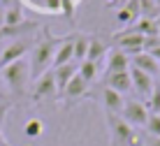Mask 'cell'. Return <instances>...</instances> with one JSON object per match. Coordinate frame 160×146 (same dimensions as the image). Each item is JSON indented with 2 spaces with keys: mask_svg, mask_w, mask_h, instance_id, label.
Returning a JSON list of instances; mask_svg holds the SVG:
<instances>
[{
  "mask_svg": "<svg viewBox=\"0 0 160 146\" xmlns=\"http://www.w3.org/2000/svg\"><path fill=\"white\" fill-rule=\"evenodd\" d=\"M104 58H107V47H104V42L100 40V37H88V53H86V60L102 65Z\"/></svg>",
  "mask_w": 160,
  "mask_h": 146,
  "instance_id": "16",
  "label": "cell"
},
{
  "mask_svg": "<svg viewBox=\"0 0 160 146\" xmlns=\"http://www.w3.org/2000/svg\"><path fill=\"white\" fill-rule=\"evenodd\" d=\"M130 81H132V91H135L139 98H144V100H148L151 98V93H153V77H148V74H144L142 70H137V67H132L130 65Z\"/></svg>",
  "mask_w": 160,
  "mask_h": 146,
  "instance_id": "9",
  "label": "cell"
},
{
  "mask_svg": "<svg viewBox=\"0 0 160 146\" xmlns=\"http://www.w3.org/2000/svg\"><path fill=\"white\" fill-rule=\"evenodd\" d=\"M88 53V37L86 35H74V60L84 63Z\"/></svg>",
  "mask_w": 160,
  "mask_h": 146,
  "instance_id": "20",
  "label": "cell"
},
{
  "mask_svg": "<svg viewBox=\"0 0 160 146\" xmlns=\"http://www.w3.org/2000/svg\"><path fill=\"white\" fill-rule=\"evenodd\" d=\"M104 70H107V74H112V72H125L130 70V56L123 53L118 47L109 49L107 51V58H104Z\"/></svg>",
  "mask_w": 160,
  "mask_h": 146,
  "instance_id": "11",
  "label": "cell"
},
{
  "mask_svg": "<svg viewBox=\"0 0 160 146\" xmlns=\"http://www.w3.org/2000/svg\"><path fill=\"white\" fill-rule=\"evenodd\" d=\"M86 98H91V83L84 81L79 77V72L70 79V83L65 86V91L58 95V102L63 109H68V107H74L77 102H81V100H86Z\"/></svg>",
  "mask_w": 160,
  "mask_h": 146,
  "instance_id": "5",
  "label": "cell"
},
{
  "mask_svg": "<svg viewBox=\"0 0 160 146\" xmlns=\"http://www.w3.org/2000/svg\"><path fill=\"white\" fill-rule=\"evenodd\" d=\"M153 3H156V5H158V7H160V0H153Z\"/></svg>",
  "mask_w": 160,
  "mask_h": 146,
  "instance_id": "32",
  "label": "cell"
},
{
  "mask_svg": "<svg viewBox=\"0 0 160 146\" xmlns=\"http://www.w3.org/2000/svg\"><path fill=\"white\" fill-rule=\"evenodd\" d=\"M144 146H160V137H144Z\"/></svg>",
  "mask_w": 160,
  "mask_h": 146,
  "instance_id": "25",
  "label": "cell"
},
{
  "mask_svg": "<svg viewBox=\"0 0 160 146\" xmlns=\"http://www.w3.org/2000/svg\"><path fill=\"white\" fill-rule=\"evenodd\" d=\"M5 26V7H0V28Z\"/></svg>",
  "mask_w": 160,
  "mask_h": 146,
  "instance_id": "30",
  "label": "cell"
},
{
  "mask_svg": "<svg viewBox=\"0 0 160 146\" xmlns=\"http://www.w3.org/2000/svg\"><path fill=\"white\" fill-rule=\"evenodd\" d=\"M32 37H16L14 42H9L5 49H0V70L2 67H7L9 63H14V60H21L26 58V53L32 49Z\"/></svg>",
  "mask_w": 160,
  "mask_h": 146,
  "instance_id": "6",
  "label": "cell"
},
{
  "mask_svg": "<svg viewBox=\"0 0 160 146\" xmlns=\"http://www.w3.org/2000/svg\"><path fill=\"white\" fill-rule=\"evenodd\" d=\"M148 53H151L153 58H156L158 63H160V44H156V47H151V51H148Z\"/></svg>",
  "mask_w": 160,
  "mask_h": 146,
  "instance_id": "26",
  "label": "cell"
},
{
  "mask_svg": "<svg viewBox=\"0 0 160 146\" xmlns=\"http://www.w3.org/2000/svg\"><path fill=\"white\" fill-rule=\"evenodd\" d=\"M130 65H132V67H137V70H142L144 74L153 77V79H156V77L160 74V63H158V60L153 58V56L148 53V51L135 53V56L130 58Z\"/></svg>",
  "mask_w": 160,
  "mask_h": 146,
  "instance_id": "12",
  "label": "cell"
},
{
  "mask_svg": "<svg viewBox=\"0 0 160 146\" xmlns=\"http://www.w3.org/2000/svg\"><path fill=\"white\" fill-rule=\"evenodd\" d=\"M60 12L68 19H74V3L72 0H60Z\"/></svg>",
  "mask_w": 160,
  "mask_h": 146,
  "instance_id": "24",
  "label": "cell"
},
{
  "mask_svg": "<svg viewBox=\"0 0 160 146\" xmlns=\"http://www.w3.org/2000/svg\"><path fill=\"white\" fill-rule=\"evenodd\" d=\"M23 21H26V16H23V7H21V5H14V7L5 9V26L14 28L19 23H23Z\"/></svg>",
  "mask_w": 160,
  "mask_h": 146,
  "instance_id": "18",
  "label": "cell"
},
{
  "mask_svg": "<svg viewBox=\"0 0 160 146\" xmlns=\"http://www.w3.org/2000/svg\"><path fill=\"white\" fill-rule=\"evenodd\" d=\"M139 3V16H144V19H158L160 16V7L153 0H137Z\"/></svg>",
  "mask_w": 160,
  "mask_h": 146,
  "instance_id": "19",
  "label": "cell"
},
{
  "mask_svg": "<svg viewBox=\"0 0 160 146\" xmlns=\"http://www.w3.org/2000/svg\"><path fill=\"white\" fill-rule=\"evenodd\" d=\"M104 116H107L112 146H142V134L130 123H125L118 114H104Z\"/></svg>",
  "mask_w": 160,
  "mask_h": 146,
  "instance_id": "3",
  "label": "cell"
},
{
  "mask_svg": "<svg viewBox=\"0 0 160 146\" xmlns=\"http://www.w3.org/2000/svg\"><path fill=\"white\" fill-rule=\"evenodd\" d=\"M146 107H148L151 114H160V86L153 88V93H151V98H148Z\"/></svg>",
  "mask_w": 160,
  "mask_h": 146,
  "instance_id": "23",
  "label": "cell"
},
{
  "mask_svg": "<svg viewBox=\"0 0 160 146\" xmlns=\"http://www.w3.org/2000/svg\"><path fill=\"white\" fill-rule=\"evenodd\" d=\"M0 146H9L7 139H5V134H2V123H0Z\"/></svg>",
  "mask_w": 160,
  "mask_h": 146,
  "instance_id": "29",
  "label": "cell"
},
{
  "mask_svg": "<svg viewBox=\"0 0 160 146\" xmlns=\"http://www.w3.org/2000/svg\"><path fill=\"white\" fill-rule=\"evenodd\" d=\"M100 70H102V67L98 65V63H91V60H84V63L77 65V72H79V77H81L84 81H88V83H93V81L98 79Z\"/></svg>",
  "mask_w": 160,
  "mask_h": 146,
  "instance_id": "17",
  "label": "cell"
},
{
  "mask_svg": "<svg viewBox=\"0 0 160 146\" xmlns=\"http://www.w3.org/2000/svg\"><path fill=\"white\" fill-rule=\"evenodd\" d=\"M107 3H109V5H118V3L123 5V3H128V0H107Z\"/></svg>",
  "mask_w": 160,
  "mask_h": 146,
  "instance_id": "31",
  "label": "cell"
},
{
  "mask_svg": "<svg viewBox=\"0 0 160 146\" xmlns=\"http://www.w3.org/2000/svg\"><path fill=\"white\" fill-rule=\"evenodd\" d=\"M114 42L118 44L121 51L128 53L130 58H132L135 53H142V51H144L146 37L139 35V33H135L132 28H125V30H121V33H114Z\"/></svg>",
  "mask_w": 160,
  "mask_h": 146,
  "instance_id": "7",
  "label": "cell"
},
{
  "mask_svg": "<svg viewBox=\"0 0 160 146\" xmlns=\"http://www.w3.org/2000/svg\"><path fill=\"white\" fill-rule=\"evenodd\" d=\"M146 137H160V114H151L144 125Z\"/></svg>",
  "mask_w": 160,
  "mask_h": 146,
  "instance_id": "22",
  "label": "cell"
},
{
  "mask_svg": "<svg viewBox=\"0 0 160 146\" xmlns=\"http://www.w3.org/2000/svg\"><path fill=\"white\" fill-rule=\"evenodd\" d=\"M30 100L37 107L44 102H51V100H58V88H56V79H53V70L44 72L42 77H37L35 83L30 88Z\"/></svg>",
  "mask_w": 160,
  "mask_h": 146,
  "instance_id": "4",
  "label": "cell"
},
{
  "mask_svg": "<svg viewBox=\"0 0 160 146\" xmlns=\"http://www.w3.org/2000/svg\"><path fill=\"white\" fill-rule=\"evenodd\" d=\"M77 74V65L74 63H68V65H60V67H53V79H56V88H58V95L65 91V86L70 83V79Z\"/></svg>",
  "mask_w": 160,
  "mask_h": 146,
  "instance_id": "15",
  "label": "cell"
},
{
  "mask_svg": "<svg viewBox=\"0 0 160 146\" xmlns=\"http://www.w3.org/2000/svg\"><path fill=\"white\" fill-rule=\"evenodd\" d=\"M68 63H74V35H65L60 40L56 53H53L51 70L53 67H60V65H68Z\"/></svg>",
  "mask_w": 160,
  "mask_h": 146,
  "instance_id": "10",
  "label": "cell"
},
{
  "mask_svg": "<svg viewBox=\"0 0 160 146\" xmlns=\"http://www.w3.org/2000/svg\"><path fill=\"white\" fill-rule=\"evenodd\" d=\"M63 37H56L49 33V28H42L37 40L32 42V49H30V79L35 81L37 77H42L44 72L51 70V63H53V53H56L58 44Z\"/></svg>",
  "mask_w": 160,
  "mask_h": 146,
  "instance_id": "1",
  "label": "cell"
},
{
  "mask_svg": "<svg viewBox=\"0 0 160 146\" xmlns=\"http://www.w3.org/2000/svg\"><path fill=\"white\" fill-rule=\"evenodd\" d=\"M42 130H44V128H42L40 118H30V121H26V125H23V134L28 139H37L42 134Z\"/></svg>",
  "mask_w": 160,
  "mask_h": 146,
  "instance_id": "21",
  "label": "cell"
},
{
  "mask_svg": "<svg viewBox=\"0 0 160 146\" xmlns=\"http://www.w3.org/2000/svg\"><path fill=\"white\" fill-rule=\"evenodd\" d=\"M5 98H7V95H5V86H2V79H0V104H9Z\"/></svg>",
  "mask_w": 160,
  "mask_h": 146,
  "instance_id": "27",
  "label": "cell"
},
{
  "mask_svg": "<svg viewBox=\"0 0 160 146\" xmlns=\"http://www.w3.org/2000/svg\"><path fill=\"white\" fill-rule=\"evenodd\" d=\"M7 111H9V104H0V123H2L5 116H7Z\"/></svg>",
  "mask_w": 160,
  "mask_h": 146,
  "instance_id": "28",
  "label": "cell"
},
{
  "mask_svg": "<svg viewBox=\"0 0 160 146\" xmlns=\"http://www.w3.org/2000/svg\"><path fill=\"white\" fill-rule=\"evenodd\" d=\"M158 79H160V74H158Z\"/></svg>",
  "mask_w": 160,
  "mask_h": 146,
  "instance_id": "33",
  "label": "cell"
},
{
  "mask_svg": "<svg viewBox=\"0 0 160 146\" xmlns=\"http://www.w3.org/2000/svg\"><path fill=\"white\" fill-rule=\"evenodd\" d=\"M148 116H151V111L142 100H128L123 104V111H121V118L125 123H130L132 128H142V130H144Z\"/></svg>",
  "mask_w": 160,
  "mask_h": 146,
  "instance_id": "8",
  "label": "cell"
},
{
  "mask_svg": "<svg viewBox=\"0 0 160 146\" xmlns=\"http://www.w3.org/2000/svg\"><path fill=\"white\" fill-rule=\"evenodd\" d=\"M104 86L116 91L121 95L132 91V81H130V70L125 72H112V74H104Z\"/></svg>",
  "mask_w": 160,
  "mask_h": 146,
  "instance_id": "14",
  "label": "cell"
},
{
  "mask_svg": "<svg viewBox=\"0 0 160 146\" xmlns=\"http://www.w3.org/2000/svg\"><path fill=\"white\" fill-rule=\"evenodd\" d=\"M100 102H102V107H104V114H118V116H121L123 104H125V98H123L121 93H116V91H112V88L104 86L102 93H100Z\"/></svg>",
  "mask_w": 160,
  "mask_h": 146,
  "instance_id": "13",
  "label": "cell"
},
{
  "mask_svg": "<svg viewBox=\"0 0 160 146\" xmlns=\"http://www.w3.org/2000/svg\"><path fill=\"white\" fill-rule=\"evenodd\" d=\"M0 79L7 86V91L14 98H26L28 95V81H30V63L28 58H21L9 63L7 67L0 70Z\"/></svg>",
  "mask_w": 160,
  "mask_h": 146,
  "instance_id": "2",
  "label": "cell"
}]
</instances>
